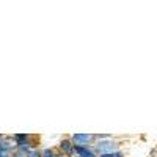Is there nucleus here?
<instances>
[{
	"label": "nucleus",
	"mask_w": 157,
	"mask_h": 157,
	"mask_svg": "<svg viewBox=\"0 0 157 157\" xmlns=\"http://www.w3.org/2000/svg\"><path fill=\"white\" fill-rule=\"evenodd\" d=\"M94 149L99 152V155L101 154H107V152H115V149H116V143L115 141H99L98 145L94 146Z\"/></svg>",
	"instance_id": "1"
},
{
	"label": "nucleus",
	"mask_w": 157,
	"mask_h": 157,
	"mask_svg": "<svg viewBox=\"0 0 157 157\" xmlns=\"http://www.w3.org/2000/svg\"><path fill=\"white\" fill-rule=\"evenodd\" d=\"M93 138H94V135H91V134H74L72 143H74V146H85Z\"/></svg>",
	"instance_id": "2"
},
{
	"label": "nucleus",
	"mask_w": 157,
	"mask_h": 157,
	"mask_svg": "<svg viewBox=\"0 0 157 157\" xmlns=\"http://www.w3.org/2000/svg\"><path fill=\"white\" fill-rule=\"evenodd\" d=\"M74 152L78 157H96L93 149H88L86 146H74Z\"/></svg>",
	"instance_id": "3"
},
{
	"label": "nucleus",
	"mask_w": 157,
	"mask_h": 157,
	"mask_svg": "<svg viewBox=\"0 0 157 157\" xmlns=\"http://www.w3.org/2000/svg\"><path fill=\"white\" fill-rule=\"evenodd\" d=\"M60 149H61L64 154H68V155L75 154V152H74V145H72L69 140H63V141L60 143Z\"/></svg>",
	"instance_id": "4"
},
{
	"label": "nucleus",
	"mask_w": 157,
	"mask_h": 157,
	"mask_svg": "<svg viewBox=\"0 0 157 157\" xmlns=\"http://www.w3.org/2000/svg\"><path fill=\"white\" fill-rule=\"evenodd\" d=\"M99 157H123V152L115 151V152H107V154H101Z\"/></svg>",
	"instance_id": "5"
},
{
	"label": "nucleus",
	"mask_w": 157,
	"mask_h": 157,
	"mask_svg": "<svg viewBox=\"0 0 157 157\" xmlns=\"http://www.w3.org/2000/svg\"><path fill=\"white\" fill-rule=\"evenodd\" d=\"M41 157H57V155H54V152H52L50 149H44L41 152Z\"/></svg>",
	"instance_id": "6"
},
{
	"label": "nucleus",
	"mask_w": 157,
	"mask_h": 157,
	"mask_svg": "<svg viewBox=\"0 0 157 157\" xmlns=\"http://www.w3.org/2000/svg\"><path fill=\"white\" fill-rule=\"evenodd\" d=\"M27 157H41V152H38V151H35V149H30V151L27 152Z\"/></svg>",
	"instance_id": "7"
},
{
	"label": "nucleus",
	"mask_w": 157,
	"mask_h": 157,
	"mask_svg": "<svg viewBox=\"0 0 157 157\" xmlns=\"http://www.w3.org/2000/svg\"><path fill=\"white\" fill-rule=\"evenodd\" d=\"M14 157H22V155H19V154H16V155H14Z\"/></svg>",
	"instance_id": "8"
},
{
	"label": "nucleus",
	"mask_w": 157,
	"mask_h": 157,
	"mask_svg": "<svg viewBox=\"0 0 157 157\" xmlns=\"http://www.w3.org/2000/svg\"><path fill=\"white\" fill-rule=\"evenodd\" d=\"M57 157H61V155H57Z\"/></svg>",
	"instance_id": "9"
}]
</instances>
